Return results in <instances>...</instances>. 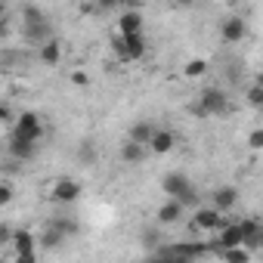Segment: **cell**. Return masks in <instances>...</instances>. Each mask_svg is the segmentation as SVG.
Returning a JSON list of instances; mask_svg holds the SVG:
<instances>
[{"label": "cell", "instance_id": "cell-5", "mask_svg": "<svg viewBox=\"0 0 263 263\" xmlns=\"http://www.w3.org/2000/svg\"><path fill=\"white\" fill-rule=\"evenodd\" d=\"M192 111H195V115H223V111H226V96H223V90H204V93L198 96V102L192 105Z\"/></svg>", "mask_w": 263, "mask_h": 263}, {"label": "cell", "instance_id": "cell-10", "mask_svg": "<svg viewBox=\"0 0 263 263\" xmlns=\"http://www.w3.org/2000/svg\"><path fill=\"white\" fill-rule=\"evenodd\" d=\"M217 248H245V232H241V226L238 223H226L223 229H220V238H217Z\"/></svg>", "mask_w": 263, "mask_h": 263}, {"label": "cell", "instance_id": "cell-18", "mask_svg": "<svg viewBox=\"0 0 263 263\" xmlns=\"http://www.w3.org/2000/svg\"><path fill=\"white\" fill-rule=\"evenodd\" d=\"M37 56H41V62H44V65H59V59H62V44L53 37V41H47V44L41 47V53H37Z\"/></svg>", "mask_w": 263, "mask_h": 263}, {"label": "cell", "instance_id": "cell-31", "mask_svg": "<svg viewBox=\"0 0 263 263\" xmlns=\"http://www.w3.org/2000/svg\"><path fill=\"white\" fill-rule=\"evenodd\" d=\"M257 87H263V71H260V74H257Z\"/></svg>", "mask_w": 263, "mask_h": 263}, {"label": "cell", "instance_id": "cell-11", "mask_svg": "<svg viewBox=\"0 0 263 263\" xmlns=\"http://www.w3.org/2000/svg\"><path fill=\"white\" fill-rule=\"evenodd\" d=\"M118 28H121V37L143 34V16H140V10H127V13H121V22H118Z\"/></svg>", "mask_w": 263, "mask_h": 263}, {"label": "cell", "instance_id": "cell-19", "mask_svg": "<svg viewBox=\"0 0 263 263\" xmlns=\"http://www.w3.org/2000/svg\"><path fill=\"white\" fill-rule=\"evenodd\" d=\"M143 158H146V146H140V143H134V140H127V143L121 146V161L137 164V161H143Z\"/></svg>", "mask_w": 263, "mask_h": 263}, {"label": "cell", "instance_id": "cell-25", "mask_svg": "<svg viewBox=\"0 0 263 263\" xmlns=\"http://www.w3.org/2000/svg\"><path fill=\"white\" fill-rule=\"evenodd\" d=\"M248 149H263V130H251L248 134Z\"/></svg>", "mask_w": 263, "mask_h": 263}, {"label": "cell", "instance_id": "cell-14", "mask_svg": "<svg viewBox=\"0 0 263 263\" xmlns=\"http://www.w3.org/2000/svg\"><path fill=\"white\" fill-rule=\"evenodd\" d=\"M174 134H171V130H161L158 127V134H155V140L149 143V152H155V155H167L171 149H174Z\"/></svg>", "mask_w": 263, "mask_h": 263}, {"label": "cell", "instance_id": "cell-30", "mask_svg": "<svg viewBox=\"0 0 263 263\" xmlns=\"http://www.w3.org/2000/svg\"><path fill=\"white\" fill-rule=\"evenodd\" d=\"M0 118H4V121H7V124H10V121H13V111H10V105H4V108H0Z\"/></svg>", "mask_w": 263, "mask_h": 263}, {"label": "cell", "instance_id": "cell-21", "mask_svg": "<svg viewBox=\"0 0 263 263\" xmlns=\"http://www.w3.org/2000/svg\"><path fill=\"white\" fill-rule=\"evenodd\" d=\"M62 238H65V235H62L56 226H47V229H44V235H41V248H59V245H62Z\"/></svg>", "mask_w": 263, "mask_h": 263}, {"label": "cell", "instance_id": "cell-6", "mask_svg": "<svg viewBox=\"0 0 263 263\" xmlns=\"http://www.w3.org/2000/svg\"><path fill=\"white\" fill-rule=\"evenodd\" d=\"M81 183L78 180H71V177H62V180H56L53 183V189H50V198L53 201H59V204H71V201H78L81 198Z\"/></svg>", "mask_w": 263, "mask_h": 263}, {"label": "cell", "instance_id": "cell-15", "mask_svg": "<svg viewBox=\"0 0 263 263\" xmlns=\"http://www.w3.org/2000/svg\"><path fill=\"white\" fill-rule=\"evenodd\" d=\"M183 217V204L177 198H167L161 208H158V223H177Z\"/></svg>", "mask_w": 263, "mask_h": 263}, {"label": "cell", "instance_id": "cell-24", "mask_svg": "<svg viewBox=\"0 0 263 263\" xmlns=\"http://www.w3.org/2000/svg\"><path fill=\"white\" fill-rule=\"evenodd\" d=\"M248 102H251L254 108H263V87H257V84H254V87L248 90Z\"/></svg>", "mask_w": 263, "mask_h": 263}, {"label": "cell", "instance_id": "cell-28", "mask_svg": "<svg viewBox=\"0 0 263 263\" xmlns=\"http://www.w3.org/2000/svg\"><path fill=\"white\" fill-rule=\"evenodd\" d=\"M87 81H90V78H87V71H71V84H81V87H84Z\"/></svg>", "mask_w": 263, "mask_h": 263}, {"label": "cell", "instance_id": "cell-7", "mask_svg": "<svg viewBox=\"0 0 263 263\" xmlns=\"http://www.w3.org/2000/svg\"><path fill=\"white\" fill-rule=\"evenodd\" d=\"M211 251H214V248L204 245V241H180V245H171V248H167V254L183 257V260H198V257H204V254H211Z\"/></svg>", "mask_w": 263, "mask_h": 263}, {"label": "cell", "instance_id": "cell-2", "mask_svg": "<svg viewBox=\"0 0 263 263\" xmlns=\"http://www.w3.org/2000/svg\"><path fill=\"white\" fill-rule=\"evenodd\" d=\"M226 226V220H223V211H217V208H198L195 214H192V220H189V229L192 232H204V229H223Z\"/></svg>", "mask_w": 263, "mask_h": 263}, {"label": "cell", "instance_id": "cell-16", "mask_svg": "<svg viewBox=\"0 0 263 263\" xmlns=\"http://www.w3.org/2000/svg\"><path fill=\"white\" fill-rule=\"evenodd\" d=\"M34 248H37V238H34L28 229H19V232L13 235V251H16V254H34Z\"/></svg>", "mask_w": 263, "mask_h": 263}, {"label": "cell", "instance_id": "cell-1", "mask_svg": "<svg viewBox=\"0 0 263 263\" xmlns=\"http://www.w3.org/2000/svg\"><path fill=\"white\" fill-rule=\"evenodd\" d=\"M22 19H25V37L31 41V44H47V41H53V31H50V19L37 10V7H25V13H22Z\"/></svg>", "mask_w": 263, "mask_h": 263}, {"label": "cell", "instance_id": "cell-26", "mask_svg": "<svg viewBox=\"0 0 263 263\" xmlns=\"http://www.w3.org/2000/svg\"><path fill=\"white\" fill-rule=\"evenodd\" d=\"M13 201V186L4 180V183H0V204H10Z\"/></svg>", "mask_w": 263, "mask_h": 263}, {"label": "cell", "instance_id": "cell-8", "mask_svg": "<svg viewBox=\"0 0 263 263\" xmlns=\"http://www.w3.org/2000/svg\"><path fill=\"white\" fill-rule=\"evenodd\" d=\"M161 186H164L167 198H177V201L192 189V183H189V180H186V174H180V171H171V174L161 180Z\"/></svg>", "mask_w": 263, "mask_h": 263}, {"label": "cell", "instance_id": "cell-27", "mask_svg": "<svg viewBox=\"0 0 263 263\" xmlns=\"http://www.w3.org/2000/svg\"><path fill=\"white\" fill-rule=\"evenodd\" d=\"M180 204H183V208H186V204H189V208H195V204H198V192H195V186H192V189L180 198Z\"/></svg>", "mask_w": 263, "mask_h": 263}, {"label": "cell", "instance_id": "cell-22", "mask_svg": "<svg viewBox=\"0 0 263 263\" xmlns=\"http://www.w3.org/2000/svg\"><path fill=\"white\" fill-rule=\"evenodd\" d=\"M204 71H208V62H204V59H192V62H186V68H183V74H186L189 81L201 78Z\"/></svg>", "mask_w": 263, "mask_h": 263}, {"label": "cell", "instance_id": "cell-12", "mask_svg": "<svg viewBox=\"0 0 263 263\" xmlns=\"http://www.w3.org/2000/svg\"><path fill=\"white\" fill-rule=\"evenodd\" d=\"M155 134H158V127H155L152 121H137L134 127H130V140L140 143V146H146V149H149V143L155 140Z\"/></svg>", "mask_w": 263, "mask_h": 263}, {"label": "cell", "instance_id": "cell-23", "mask_svg": "<svg viewBox=\"0 0 263 263\" xmlns=\"http://www.w3.org/2000/svg\"><path fill=\"white\" fill-rule=\"evenodd\" d=\"M50 226H56L62 235H71V232H78V223H74V220H68V217H59V220H53Z\"/></svg>", "mask_w": 263, "mask_h": 263}, {"label": "cell", "instance_id": "cell-29", "mask_svg": "<svg viewBox=\"0 0 263 263\" xmlns=\"http://www.w3.org/2000/svg\"><path fill=\"white\" fill-rule=\"evenodd\" d=\"M16 263H37L34 254H16Z\"/></svg>", "mask_w": 263, "mask_h": 263}, {"label": "cell", "instance_id": "cell-4", "mask_svg": "<svg viewBox=\"0 0 263 263\" xmlns=\"http://www.w3.org/2000/svg\"><path fill=\"white\" fill-rule=\"evenodd\" d=\"M13 134L22 137V140H28V143H37V140L44 137V124H41V118H37L34 111H22Z\"/></svg>", "mask_w": 263, "mask_h": 263}, {"label": "cell", "instance_id": "cell-20", "mask_svg": "<svg viewBox=\"0 0 263 263\" xmlns=\"http://www.w3.org/2000/svg\"><path fill=\"white\" fill-rule=\"evenodd\" d=\"M10 152L16 155V158H34V143H28V140H22V137H16L13 134V140H10Z\"/></svg>", "mask_w": 263, "mask_h": 263}, {"label": "cell", "instance_id": "cell-13", "mask_svg": "<svg viewBox=\"0 0 263 263\" xmlns=\"http://www.w3.org/2000/svg\"><path fill=\"white\" fill-rule=\"evenodd\" d=\"M235 201H238V189L235 186H220L214 192V208L217 211H229V208H235Z\"/></svg>", "mask_w": 263, "mask_h": 263}, {"label": "cell", "instance_id": "cell-9", "mask_svg": "<svg viewBox=\"0 0 263 263\" xmlns=\"http://www.w3.org/2000/svg\"><path fill=\"white\" fill-rule=\"evenodd\" d=\"M245 34H248V22L238 19V16H232V19H226L220 25V37L226 44H238V41H245Z\"/></svg>", "mask_w": 263, "mask_h": 263}, {"label": "cell", "instance_id": "cell-3", "mask_svg": "<svg viewBox=\"0 0 263 263\" xmlns=\"http://www.w3.org/2000/svg\"><path fill=\"white\" fill-rule=\"evenodd\" d=\"M115 53L121 62H134L146 53V37L143 34H130V37H118L115 41Z\"/></svg>", "mask_w": 263, "mask_h": 263}, {"label": "cell", "instance_id": "cell-17", "mask_svg": "<svg viewBox=\"0 0 263 263\" xmlns=\"http://www.w3.org/2000/svg\"><path fill=\"white\" fill-rule=\"evenodd\" d=\"M214 248V254H220L223 257V263H251V251L248 248H217V245H211Z\"/></svg>", "mask_w": 263, "mask_h": 263}]
</instances>
